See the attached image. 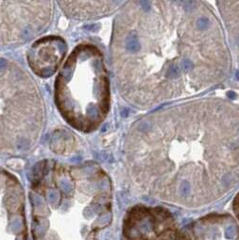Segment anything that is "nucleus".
<instances>
[{
  "mask_svg": "<svg viewBox=\"0 0 239 240\" xmlns=\"http://www.w3.org/2000/svg\"><path fill=\"white\" fill-rule=\"evenodd\" d=\"M111 59L122 98L152 109L201 95L231 68L222 22L205 1H129L113 24Z\"/></svg>",
  "mask_w": 239,
  "mask_h": 240,
  "instance_id": "1",
  "label": "nucleus"
},
{
  "mask_svg": "<svg viewBox=\"0 0 239 240\" xmlns=\"http://www.w3.org/2000/svg\"><path fill=\"white\" fill-rule=\"evenodd\" d=\"M124 156L149 195L185 207L212 203L239 183V107L206 98L157 109L129 128Z\"/></svg>",
  "mask_w": 239,
  "mask_h": 240,
  "instance_id": "2",
  "label": "nucleus"
},
{
  "mask_svg": "<svg viewBox=\"0 0 239 240\" xmlns=\"http://www.w3.org/2000/svg\"><path fill=\"white\" fill-rule=\"evenodd\" d=\"M55 88L59 111L73 127L89 132L105 120L110 109V81L103 56L95 45H81L73 51Z\"/></svg>",
  "mask_w": 239,
  "mask_h": 240,
  "instance_id": "3",
  "label": "nucleus"
},
{
  "mask_svg": "<svg viewBox=\"0 0 239 240\" xmlns=\"http://www.w3.org/2000/svg\"><path fill=\"white\" fill-rule=\"evenodd\" d=\"M44 104L31 77L0 57V152L31 148L44 124Z\"/></svg>",
  "mask_w": 239,
  "mask_h": 240,
  "instance_id": "4",
  "label": "nucleus"
},
{
  "mask_svg": "<svg viewBox=\"0 0 239 240\" xmlns=\"http://www.w3.org/2000/svg\"><path fill=\"white\" fill-rule=\"evenodd\" d=\"M51 15L50 1H0V45L23 44L38 36Z\"/></svg>",
  "mask_w": 239,
  "mask_h": 240,
  "instance_id": "5",
  "label": "nucleus"
},
{
  "mask_svg": "<svg viewBox=\"0 0 239 240\" xmlns=\"http://www.w3.org/2000/svg\"><path fill=\"white\" fill-rule=\"evenodd\" d=\"M66 52L61 39L47 37L34 45L29 53V64L33 71L42 77H48L56 71Z\"/></svg>",
  "mask_w": 239,
  "mask_h": 240,
  "instance_id": "6",
  "label": "nucleus"
},
{
  "mask_svg": "<svg viewBox=\"0 0 239 240\" xmlns=\"http://www.w3.org/2000/svg\"><path fill=\"white\" fill-rule=\"evenodd\" d=\"M122 2L119 1H60L65 14L73 19L92 20L111 14Z\"/></svg>",
  "mask_w": 239,
  "mask_h": 240,
  "instance_id": "7",
  "label": "nucleus"
},
{
  "mask_svg": "<svg viewBox=\"0 0 239 240\" xmlns=\"http://www.w3.org/2000/svg\"><path fill=\"white\" fill-rule=\"evenodd\" d=\"M216 3L231 53H234L239 68V0L217 1Z\"/></svg>",
  "mask_w": 239,
  "mask_h": 240,
  "instance_id": "8",
  "label": "nucleus"
}]
</instances>
